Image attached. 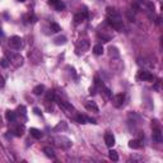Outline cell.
<instances>
[{
    "mask_svg": "<svg viewBox=\"0 0 163 163\" xmlns=\"http://www.w3.org/2000/svg\"><path fill=\"white\" fill-rule=\"evenodd\" d=\"M54 141L59 148H61V149H69V148L72 147V140H70L69 138H66V136H64V135L56 136Z\"/></svg>",
    "mask_w": 163,
    "mask_h": 163,
    "instance_id": "obj_1",
    "label": "cell"
},
{
    "mask_svg": "<svg viewBox=\"0 0 163 163\" xmlns=\"http://www.w3.org/2000/svg\"><path fill=\"white\" fill-rule=\"evenodd\" d=\"M22 46H23V41H22V38H20V37H18V36L10 37V40H9V47H10V49L19 50Z\"/></svg>",
    "mask_w": 163,
    "mask_h": 163,
    "instance_id": "obj_2",
    "label": "cell"
},
{
    "mask_svg": "<svg viewBox=\"0 0 163 163\" xmlns=\"http://www.w3.org/2000/svg\"><path fill=\"white\" fill-rule=\"evenodd\" d=\"M108 24L114 29H116V31H121V29L124 28L121 17H117V18H108Z\"/></svg>",
    "mask_w": 163,
    "mask_h": 163,
    "instance_id": "obj_3",
    "label": "cell"
},
{
    "mask_svg": "<svg viewBox=\"0 0 163 163\" xmlns=\"http://www.w3.org/2000/svg\"><path fill=\"white\" fill-rule=\"evenodd\" d=\"M88 49H89V42H88L87 40H80L78 42V45H76V54L80 55L83 54V52L88 51Z\"/></svg>",
    "mask_w": 163,
    "mask_h": 163,
    "instance_id": "obj_4",
    "label": "cell"
},
{
    "mask_svg": "<svg viewBox=\"0 0 163 163\" xmlns=\"http://www.w3.org/2000/svg\"><path fill=\"white\" fill-rule=\"evenodd\" d=\"M59 107L63 110V111H64L66 115H73V112L75 111V110H74V107H73L72 105H70V103L64 102V101H60V102H59Z\"/></svg>",
    "mask_w": 163,
    "mask_h": 163,
    "instance_id": "obj_5",
    "label": "cell"
},
{
    "mask_svg": "<svg viewBox=\"0 0 163 163\" xmlns=\"http://www.w3.org/2000/svg\"><path fill=\"white\" fill-rule=\"evenodd\" d=\"M152 138L156 143H162V133H161V130H159L158 125L156 124V121H154V129H153Z\"/></svg>",
    "mask_w": 163,
    "mask_h": 163,
    "instance_id": "obj_6",
    "label": "cell"
},
{
    "mask_svg": "<svg viewBox=\"0 0 163 163\" xmlns=\"http://www.w3.org/2000/svg\"><path fill=\"white\" fill-rule=\"evenodd\" d=\"M138 78L143 82H152L153 80V75L149 72H147V70H140L138 74Z\"/></svg>",
    "mask_w": 163,
    "mask_h": 163,
    "instance_id": "obj_7",
    "label": "cell"
},
{
    "mask_svg": "<svg viewBox=\"0 0 163 163\" xmlns=\"http://www.w3.org/2000/svg\"><path fill=\"white\" fill-rule=\"evenodd\" d=\"M88 17V11L85 10V8H83V10H80L79 13L75 14V17H74V20H75L76 24H79V23H82L83 20Z\"/></svg>",
    "mask_w": 163,
    "mask_h": 163,
    "instance_id": "obj_8",
    "label": "cell"
},
{
    "mask_svg": "<svg viewBox=\"0 0 163 163\" xmlns=\"http://www.w3.org/2000/svg\"><path fill=\"white\" fill-rule=\"evenodd\" d=\"M49 4L52 5V7H54L57 11H61V10H63L64 8H65L64 3L61 1V0H49Z\"/></svg>",
    "mask_w": 163,
    "mask_h": 163,
    "instance_id": "obj_9",
    "label": "cell"
},
{
    "mask_svg": "<svg viewBox=\"0 0 163 163\" xmlns=\"http://www.w3.org/2000/svg\"><path fill=\"white\" fill-rule=\"evenodd\" d=\"M76 121H78L79 124H87V122H91V124H96V120H93V118H89L87 117L85 115H76Z\"/></svg>",
    "mask_w": 163,
    "mask_h": 163,
    "instance_id": "obj_10",
    "label": "cell"
},
{
    "mask_svg": "<svg viewBox=\"0 0 163 163\" xmlns=\"http://www.w3.org/2000/svg\"><path fill=\"white\" fill-rule=\"evenodd\" d=\"M105 143L110 148L115 145V136H114L112 133H106V134H105Z\"/></svg>",
    "mask_w": 163,
    "mask_h": 163,
    "instance_id": "obj_11",
    "label": "cell"
},
{
    "mask_svg": "<svg viewBox=\"0 0 163 163\" xmlns=\"http://www.w3.org/2000/svg\"><path fill=\"white\" fill-rule=\"evenodd\" d=\"M17 111H18V112H16V114L18 115L19 117H22V120H23V121L27 120V110H26L24 106H19Z\"/></svg>",
    "mask_w": 163,
    "mask_h": 163,
    "instance_id": "obj_12",
    "label": "cell"
},
{
    "mask_svg": "<svg viewBox=\"0 0 163 163\" xmlns=\"http://www.w3.org/2000/svg\"><path fill=\"white\" fill-rule=\"evenodd\" d=\"M24 125H20V124H18L16 127H14V130H13V133H14V135L16 136H22L23 134H24Z\"/></svg>",
    "mask_w": 163,
    "mask_h": 163,
    "instance_id": "obj_13",
    "label": "cell"
},
{
    "mask_svg": "<svg viewBox=\"0 0 163 163\" xmlns=\"http://www.w3.org/2000/svg\"><path fill=\"white\" fill-rule=\"evenodd\" d=\"M85 108H87L88 111L98 112V106H97L96 102H93V101H88V102L85 103Z\"/></svg>",
    "mask_w": 163,
    "mask_h": 163,
    "instance_id": "obj_14",
    "label": "cell"
},
{
    "mask_svg": "<svg viewBox=\"0 0 163 163\" xmlns=\"http://www.w3.org/2000/svg\"><path fill=\"white\" fill-rule=\"evenodd\" d=\"M29 133H31V135L33 136L34 139H41V138L43 136V133L41 131V130L36 129V127H32V129L29 130Z\"/></svg>",
    "mask_w": 163,
    "mask_h": 163,
    "instance_id": "obj_15",
    "label": "cell"
},
{
    "mask_svg": "<svg viewBox=\"0 0 163 163\" xmlns=\"http://www.w3.org/2000/svg\"><path fill=\"white\" fill-rule=\"evenodd\" d=\"M124 99H125V96H124L122 93H120V94H116L115 96V105L117 106V107H120V106H122V103H124Z\"/></svg>",
    "mask_w": 163,
    "mask_h": 163,
    "instance_id": "obj_16",
    "label": "cell"
},
{
    "mask_svg": "<svg viewBox=\"0 0 163 163\" xmlns=\"http://www.w3.org/2000/svg\"><path fill=\"white\" fill-rule=\"evenodd\" d=\"M5 117H7L8 121H10V122H14L17 118V114L14 111H7L5 112Z\"/></svg>",
    "mask_w": 163,
    "mask_h": 163,
    "instance_id": "obj_17",
    "label": "cell"
},
{
    "mask_svg": "<svg viewBox=\"0 0 163 163\" xmlns=\"http://www.w3.org/2000/svg\"><path fill=\"white\" fill-rule=\"evenodd\" d=\"M129 147L131 148V149H140V148H141V143L139 140H136V139H134V140H130L129 141Z\"/></svg>",
    "mask_w": 163,
    "mask_h": 163,
    "instance_id": "obj_18",
    "label": "cell"
},
{
    "mask_svg": "<svg viewBox=\"0 0 163 163\" xmlns=\"http://www.w3.org/2000/svg\"><path fill=\"white\" fill-rule=\"evenodd\" d=\"M43 153H45L49 158H55V153H54V149H52V148L45 147L43 148Z\"/></svg>",
    "mask_w": 163,
    "mask_h": 163,
    "instance_id": "obj_19",
    "label": "cell"
},
{
    "mask_svg": "<svg viewBox=\"0 0 163 163\" xmlns=\"http://www.w3.org/2000/svg\"><path fill=\"white\" fill-rule=\"evenodd\" d=\"M43 91H45V87H43L42 84H40V85H37V87L33 88V93L36 94V96H41V94L43 93Z\"/></svg>",
    "mask_w": 163,
    "mask_h": 163,
    "instance_id": "obj_20",
    "label": "cell"
},
{
    "mask_svg": "<svg viewBox=\"0 0 163 163\" xmlns=\"http://www.w3.org/2000/svg\"><path fill=\"white\" fill-rule=\"evenodd\" d=\"M55 45H65L66 43V37L65 36H59V37H56L55 38Z\"/></svg>",
    "mask_w": 163,
    "mask_h": 163,
    "instance_id": "obj_21",
    "label": "cell"
},
{
    "mask_svg": "<svg viewBox=\"0 0 163 163\" xmlns=\"http://www.w3.org/2000/svg\"><path fill=\"white\" fill-rule=\"evenodd\" d=\"M108 157H110V159H111V161H114V162H117L118 161V154H117V152H115V150H110V152H108Z\"/></svg>",
    "mask_w": 163,
    "mask_h": 163,
    "instance_id": "obj_22",
    "label": "cell"
},
{
    "mask_svg": "<svg viewBox=\"0 0 163 163\" xmlns=\"http://www.w3.org/2000/svg\"><path fill=\"white\" fill-rule=\"evenodd\" d=\"M108 54H110V56H111V57H117V56L118 55H120V52H118L117 51V49H116V47H110V49H108Z\"/></svg>",
    "mask_w": 163,
    "mask_h": 163,
    "instance_id": "obj_23",
    "label": "cell"
},
{
    "mask_svg": "<svg viewBox=\"0 0 163 163\" xmlns=\"http://www.w3.org/2000/svg\"><path fill=\"white\" fill-rule=\"evenodd\" d=\"M93 52L96 55H102L103 54V46L102 45H96L93 47Z\"/></svg>",
    "mask_w": 163,
    "mask_h": 163,
    "instance_id": "obj_24",
    "label": "cell"
},
{
    "mask_svg": "<svg viewBox=\"0 0 163 163\" xmlns=\"http://www.w3.org/2000/svg\"><path fill=\"white\" fill-rule=\"evenodd\" d=\"M50 28H51L52 32H59V31H60V27H59V24H56V23H51Z\"/></svg>",
    "mask_w": 163,
    "mask_h": 163,
    "instance_id": "obj_25",
    "label": "cell"
},
{
    "mask_svg": "<svg viewBox=\"0 0 163 163\" xmlns=\"http://www.w3.org/2000/svg\"><path fill=\"white\" fill-rule=\"evenodd\" d=\"M60 129H61V130H65V129H66V124H65L64 121H61V122L55 127V130H60Z\"/></svg>",
    "mask_w": 163,
    "mask_h": 163,
    "instance_id": "obj_26",
    "label": "cell"
},
{
    "mask_svg": "<svg viewBox=\"0 0 163 163\" xmlns=\"http://www.w3.org/2000/svg\"><path fill=\"white\" fill-rule=\"evenodd\" d=\"M24 19H27V20H26L27 23H33V22H34V17H33V16H31V14L26 16V17H24Z\"/></svg>",
    "mask_w": 163,
    "mask_h": 163,
    "instance_id": "obj_27",
    "label": "cell"
},
{
    "mask_svg": "<svg viewBox=\"0 0 163 163\" xmlns=\"http://www.w3.org/2000/svg\"><path fill=\"white\" fill-rule=\"evenodd\" d=\"M9 63H10V61H8L7 59L4 57V59H1V61H0V65H1L3 68H7L8 65H9Z\"/></svg>",
    "mask_w": 163,
    "mask_h": 163,
    "instance_id": "obj_28",
    "label": "cell"
},
{
    "mask_svg": "<svg viewBox=\"0 0 163 163\" xmlns=\"http://www.w3.org/2000/svg\"><path fill=\"white\" fill-rule=\"evenodd\" d=\"M5 85V79L3 75H0V88H3Z\"/></svg>",
    "mask_w": 163,
    "mask_h": 163,
    "instance_id": "obj_29",
    "label": "cell"
},
{
    "mask_svg": "<svg viewBox=\"0 0 163 163\" xmlns=\"http://www.w3.org/2000/svg\"><path fill=\"white\" fill-rule=\"evenodd\" d=\"M34 112H36L37 115H40V114H41V112H40V110H38V108H34Z\"/></svg>",
    "mask_w": 163,
    "mask_h": 163,
    "instance_id": "obj_30",
    "label": "cell"
},
{
    "mask_svg": "<svg viewBox=\"0 0 163 163\" xmlns=\"http://www.w3.org/2000/svg\"><path fill=\"white\" fill-rule=\"evenodd\" d=\"M19 1H22V3H23V1H26V0H19Z\"/></svg>",
    "mask_w": 163,
    "mask_h": 163,
    "instance_id": "obj_31",
    "label": "cell"
},
{
    "mask_svg": "<svg viewBox=\"0 0 163 163\" xmlns=\"http://www.w3.org/2000/svg\"><path fill=\"white\" fill-rule=\"evenodd\" d=\"M0 36H1V29H0Z\"/></svg>",
    "mask_w": 163,
    "mask_h": 163,
    "instance_id": "obj_32",
    "label": "cell"
}]
</instances>
